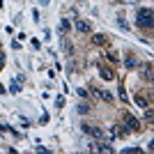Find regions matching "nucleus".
<instances>
[{"instance_id": "obj_1", "label": "nucleus", "mask_w": 154, "mask_h": 154, "mask_svg": "<svg viewBox=\"0 0 154 154\" xmlns=\"http://www.w3.org/2000/svg\"><path fill=\"white\" fill-rule=\"evenodd\" d=\"M136 23H138L140 28H152V9H140Z\"/></svg>"}, {"instance_id": "obj_2", "label": "nucleus", "mask_w": 154, "mask_h": 154, "mask_svg": "<svg viewBox=\"0 0 154 154\" xmlns=\"http://www.w3.org/2000/svg\"><path fill=\"white\" fill-rule=\"evenodd\" d=\"M81 129H83V134H90L94 136V138H103V131L99 127H92V124H81Z\"/></svg>"}, {"instance_id": "obj_3", "label": "nucleus", "mask_w": 154, "mask_h": 154, "mask_svg": "<svg viewBox=\"0 0 154 154\" xmlns=\"http://www.w3.org/2000/svg\"><path fill=\"white\" fill-rule=\"evenodd\" d=\"M124 124H127L129 129H134V131H136L138 127H140V122H138V120H136V117L131 115V113H124Z\"/></svg>"}, {"instance_id": "obj_4", "label": "nucleus", "mask_w": 154, "mask_h": 154, "mask_svg": "<svg viewBox=\"0 0 154 154\" xmlns=\"http://www.w3.org/2000/svg\"><path fill=\"white\" fill-rule=\"evenodd\" d=\"M99 76H101L103 81H113L115 74H113V69H108V67H99Z\"/></svg>"}, {"instance_id": "obj_5", "label": "nucleus", "mask_w": 154, "mask_h": 154, "mask_svg": "<svg viewBox=\"0 0 154 154\" xmlns=\"http://www.w3.org/2000/svg\"><path fill=\"white\" fill-rule=\"evenodd\" d=\"M76 30H78V32H90L92 26L88 23V21H76Z\"/></svg>"}, {"instance_id": "obj_6", "label": "nucleus", "mask_w": 154, "mask_h": 154, "mask_svg": "<svg viewBox=\"0 0 154 154\" xmlns=\"http://www.w3.org/2000/svg\"><path fill=\"white\" fill-rule=\"evenodd\" d=\"M92 42H94L97 46H106V37H103V35H92Z\"/></svg>"}, {"instance_id": "obj_7", "label": "nucleus", "mask_w": 154, "mask_h": 154, "mask_svg": "<svg viewBox=\"0 0 154 154\" xmlns=\"http://www.w3.org/2000/svg\"><path fill=\"white\" fill-rule=\"evenodd\" d=\"M136 103H138L140 108H147V106H149V103H147V99H145L143 94H136Z\"/></svg>"}, {"instance_id": "obj_8", "label": "nucleus", "mask_w": 154, "mask_h": 154, "mask_svg": "<svg viewBox=\"0 0 154 154\" xmlns=\"http://www.w3.org/2000/svg\"><path fill=\"white\" fill-rule=\"evenodd\" d=\"M9 92H21V81H12V88H9Z\"/></svg>"}, {"instance_id": "obj_9", "label": "nucleus", "mask_w": 154, "mask_h": 154, "mask_svg": "<svg viewBox=\"0 0 154 154\" xmlns=\"http://www.w3.org/2000/svg\"><path fill=\"white\" fill-rule=\"evenodd\" d=\"M76 108H78V113H81V115H85V113L90 110V103H78Z\"/></svg>"}, {"instance_id": "obj_10", "label": "nucleus", "mask_w": 154, "mask_h": 154, "mask_svg": "<svg viewBox=\"0 0 154 154\" xmlns=\"http://www.w3.org/2000/svg\"><path fill=\"white\" fill-rule=\"evenodd\" d=\"M101 99L103 101H113V94H110L108 90H101Z\"/></svg>"}, {"instance_id": "obj_11", "label": "nucleus", "mask_w": 154, "mask_h": 154, "mask_svg": "<svg viewBox=\"0 0 154 154\" xmlns=\"http://www.w3.org/2000/svg\"><path fill=\"white\" fill-rule=\"evenodd\" d=\"M145 120H147V122H152V120H154V113H152V108H147V110H145Z\"/></svg>"}, {"instance_id": "obj_12", "label": "nucleus", "mask_w": 154, "mask_h": 154, "mask_svg": "<svg viewBox=\"0 0 154 154\" xmlns=\"http://www.w3.org/2000/svg\"><path fill=\"white\" fill-rule=\"evenodd\" d=\"M117 26H120V28H124V30H129V26H127V21H122V19H117Z\"/></svg>"}, {"instance_id": "obj_13", "label": "nucleus", "mask_w": 154, "mask_h": 154, "mask_svg": "<svg viewBox=\"0 0 154 154\" xmlns=\"http://www.w3.org/2000/svg\"><path fill=\"white\" fill-rule=\"evenodd\" d=\"M2 64H5V55H2V53H0V67H2Z\"/></svg>"}, {"instance_id": "obj_14", "label": "nucleus", "mask_w": 154, "mask_h": 154, "mask_svg": "<svg viewBox=\"0 0 154 154\" xmlns=\"http://www.w3.org/2000/svg\"><path fill=\"white\" fill-rule=\"evenodd\" d=\"M39 2H42V5H48V2H51V0H39Z\"/></svg>"}, {"instance_id": "obj_15", "label": "nucleus", "mask_w": 154, "mask_h": 154, "mask_svg": "<svg viewBox=\"0 0 154 154\" xmlns=\"http://www.w3.org/2000/svg\"><path fill=\"white\" fill-rule=\"evenodd\" d=\"M2 92H7V90H5V88H2V85H0V94H2Z\"/></svg>"}]
</instances>
